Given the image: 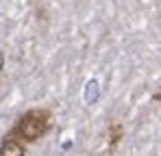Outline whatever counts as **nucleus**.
<instances>
[{
    "instance_id": "nucleus-1",
    "label": "nucleus",
    "mask_w": 161,
    "mask_h": 156,
    "mask_svg": "<svg viewBox=\"0 0 161 156\" xmlns=\"http://www.w3.org/2000/svg\"><path fill=\"white\" fill-rule=\"evenodd\" d=\"M50 124H53V113L48 108H31L18 119V124L7 137L18 139L22 143H35L50 130Z\"/></svg>"
},
{
    "instance_id": "nucleus-2",
    "label": "nucleus",
    "mask_w": 161,
    "mask_h": 156,
    "mask_svg": "<svg viewBox=\"0 0 161 156\" xmlns=\"http://www.w3.org/2000/svg\"><path fill=\"white\" fill-rule=\"evenodd\" d=\"M0 156H26V150H24L22 141L4 137L0 143Z\"/></svg>"
},
{
    "instance_id": "nucleus-3",
    "label": "nucleus",
    "mask_w": 161,
    "mask_h": 156,
    "mask_svg": "<svg viewBox=\"0 0 161 156\" xmlns=\"http://www.w3.org/2000/svg\"><path fill=\"white\" fill-rule=\"evenodd\" d=\"M120 139H122V126H120V124H113V126L109 128V148L113 150V148L120 143Z\"/></svg>"
},
{
    "instance_id": "nucleus-4",
    "label": "nucleus",
    "mask_w": 161,
    "mask_h": 156,
    "mask_svg": "<svg viewBox=\"0 0 161 156\" xmlns=\"http://www.w3.org/2000/svg\"><path fill=\"white\" fill-rule=\"evenodd\" d=\"M2 65H4V56L0 54V70H2Z\"/></svg>"
},
{
    "instance_id": "nucleus-5",
    "label": "nucleus",
    "mask_w": 161,
    "mask_h": 156,
    "mask_svg": "<svg viewBox=\"0 0 161 156\" xmlns=\"http://www.w3.org/2000/svg\"><path fill=\"white\" fill-rule=\"evenodd\" d=\"M157 100H161V96H157Z\"/></svg>"
}]
</instances>
